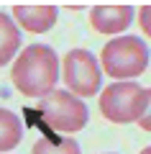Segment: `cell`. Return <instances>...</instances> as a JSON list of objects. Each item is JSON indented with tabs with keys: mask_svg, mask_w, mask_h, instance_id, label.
I'll list each match as a JSON object with an SVG mask.
<instances>
[{
	"mask_svg": "<svg viewBox=\"0 0 151 154\" xmlns=\"http://www.w3.org/2000/svg\"><path fill=\"white\" fill-rule=\"evenodd\" d=\"M11 80L23 95L44 98L54 90L59 80V59L56 51L46 44H33L21 51L11 69Z\"/></svg>",
	"mask_w": 151,
	"mask_h": 154,
	"instance_id": "6da1fadb",
	"label": "cell"
},
{
	"mask_svg": "<svg viewBox=\"0 0 151 154\" xmlns=\"http://www.w3.org/2000/svg\"><path fill=\"white\" fill-rule=\"evenodd\" d=\"M149 110V90L136 82H113L100 95V113L113 123L141 121Z\"/></svg>",
	"mask_w": 151,
	"mask_h": 154,
	"instance_id": "7a4b0ae2",
	"label": "cell"
},
{
	"mask_svg": "<svg viewBox=\"0 0 151 154\" xmlns=\"http://www.w3.org/2000/svg\"><path fill=\"white\" fill-rule=\"evenodd\" d=\"M38 116L49 128L59 134H74L87 123V108L82 105V100L64 90H51L49 95H44L38 103Z\"/></svg>",
	"mask_w": 151,
	"mask_h": 154,
	"instance_id": "3957f363",
	"label": "cell"
},
{
	"mask_svg": "<svg viewBox=\"0 0 151 154\" xmlns=\"http://www.w3.org/2000/svg\"><path fill=\"white\" fill-rule=\"evenodd\" d=\"M103 67L110 77H138L146 72L149 49L136 36H120L103 46Z\"/></svg>",
	"mask_w": 151,
	"mask_h": 154,
	"instance_id": "277c9868",
	"label": "cell"
},
{
	"mask_svg": "<svg viewBox=\"0 0 151 154\" xmlns=\"http://www.w3.org/2000/svg\"><path fill=\"white\" fill-rule=\"evenodd\" d=\"M64 85L72 95H95L100 88V67L87 49H72L64 57Z\"/></svg>",
	"mask_w": 151,
	"mask_h": 154,
	"instance_id": "5b68a950",
	"label": "cell"
},
{
	"mask_svg": "<svg viewBox=\"0 0 151 154\" xmlns=\"http://www.w3.org/2000/svg\"><path fill=\"white\" fill-rule=\"evenodd\" d=\"M133 21V8L125 3H100L92 8L90 23L97 33H120Z\"/></svg>",
	"mask_w": 151,
	"mask_h": 154,
	"instance_id": "8992f818",
	"label": "cell"
},
{
	"mask_svg": "<svg viewBox=\"0 0 151 154\" xmlns=\"http://www.w3.org/2000/svg\"><path fill=\"white\" fill-rule=\"evenodd\" d=\"M13 18L31 33H44L56 23V5L49 3H18L13 5Z\"/></svg>",
	"mask_w": 151,
	"mask_h": 154,
	"instance_id": "52a82bcc",
	"label": "cell"
},
{
	"mask_svg": "<svg viewBox=\"0 0 151 154\" xmlns=\"http://www.w3.org/2000/svg\"><path fill=\"white\" fill-rule=\"evenodd\" d=\"M21 121H18V116L8 108H0V152H8V149L18 146L21 141Z\"/></svg>",
	"mask_w": 151,
	"mask_h": 154,
	"instance_id": "ba28073f",
	"label": "cell"
},
{
	"mask_svg": "<svg viewBox=\"0 0 151 154\" xmlns=\"http://www.w3.org/2000/svg\"><path fill=\"white\" fill-rule=\"evenodd\" d=\"M18 46H21V33H18V28L13 26V21L5 13H0V67L8 64V59L18 51Z\"/></svg>",
	"mask_w": 151,
	"mask_h": 154,
	"instance_id": "9c48e42d",
	"label": "cell"
},
{
	"mask_svg": "<svg viewBox=\"0 0 151 154\" xmlns=\"http://www.w3.org/2000/svg\"><path fill=\"white\" fill-rule=\"evenodd\" d=\"M31 154H82L80 144L74 139H54V136H41L33 144Z\"/></svg>",
	"mask_w": 151,
	"mask_h": 154,
	"instance_id": "30bf717a",
	"label": "cell"
},
{
	"mask_svg": "<svg viewBox=\"0 0 151 154\" xmlns=\"http://www.w3.org/2000/svg\"><path fill=\"white\" fill-rule=\"evenodd\" d=\"M146 16H149V8H143V11H141V28L149 33V31H151V26H149V18H146Z\"/></svg>",
	"mask_w": 151,
	"mask_h": 154,
	"instance_id": "8fae6325",
	"label": "cell"
},
{
	"mask_svg": "<svg viewBox=\"0 0 151 154\" xmlns=\"http://www.w3.org/2000/svg\"><path fill=\"white\" fill-rule=\"evenodd\" d=\"M141 154H151V149H143V152H141Z\"/></svg>",
	"mask_w": 151,
	"mask_h": 154,
	"instance_id": "7c38bea8",
	"label": "cell"
}]
</instances>
